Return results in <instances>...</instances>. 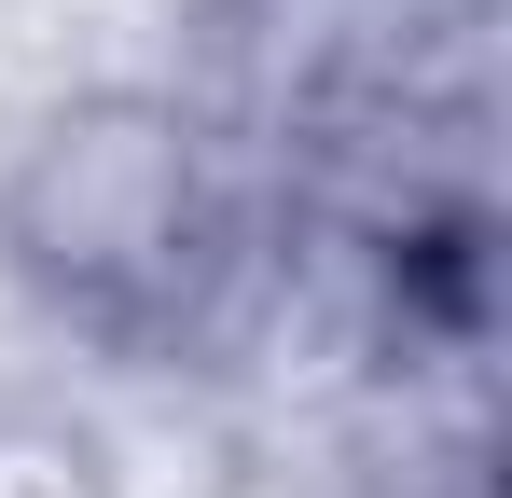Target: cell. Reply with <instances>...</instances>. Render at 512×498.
Here are the masks:
<instances>
[{
	"instance_id": "6da1fadb",
	"label": "cell",
	"mask_w": 512,
	"mask_h": 498,
	"mask_svg": "<svg viewBox=\"0 0 512 498\" xmlns=\"http://www.w3.org/2000/svg\"><path fill=\"white\" fill-rule=\"evenodd\" d=\"M180 97L374 249L499 236V0H194Z\"/></svg>"
},
{
	"instance_id": "7a4b0ae2",
	"label": "cell",
	"mask_w": 512,
	"mask_h": 498,
	"mask_svg": "<svg viewBox=\"0 0 512 498\" xmlns=\"http://www.w3.org/2000/svg\"><path fill=\"white\" fill-rule=\"evenodd\" d=\"M263 222L277 194L153 70L56 83L0 139V277L97 374H208Z\"/></svg>"
},
{
	"instance_id": "3957f363",
	"label": "cell",
	"mask_w": 512,
	"mask_h": 498,
	"mask_svg": "<svg viewBox=\"0 0 512 498\" xmlns=\"http://www.w3.org/2000/svg\"><path fill=\"white\" fill-rule=\"evenodd\" d=\"M0 498H111L84 388H0Z\"/></svg>"
}]
</instances>
